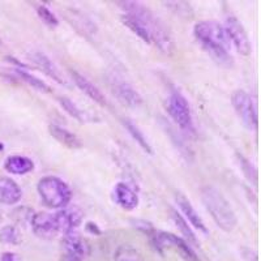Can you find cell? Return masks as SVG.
Listing matches in <instances>:
<instances>
[{
	"mask_svg": "<svg viewBox=\"0 0 261 261\" xmlns=\"http://www.w3.org/2000/svg\"><path fill=\"white\" fill-rule=\"evenodd\" d=\"M48 132H50L51 136L54 139L59 141L60 144H63L64 146L69 149H79L83 146L81 140L79 139L74 134H72L71 130L67 129V128L62 127L59 124H50L48 125Z\"/></svg>",
	"mask_w": 261,
	"mask_h": 261,
	"instance_id": "18",
	"label": "cell"
},
{
	"mask_svg": "<svg viewBox=\"0 0 261 261\" xmlns=\"http://www.w3.org/2000/svg\"><path fill=\"white\" fill-rule=\"evenodd\" d=\"M175 200L179 209H180V212L184 214L186 221H188V222H190L193 227L197 228L199 231L204 232V234H208L209 230L208 227H206V225H205L204 220L200 217V214L197 213V211L193 208V205L191 204L190 200H188L184 195H181V193H176Z\"/></svg>",
	"mask_w": 261,
	"mask_h": 261,
	"instance_id": "13",
	"label": "cell"
},
{
	"mask_svg": "<svg viewBox=\"0 0 261 261\" xmlns=\"http://www.w3.org/2000/svg\"><path fill=\"white\" fill-rule=\"evenodd\" d=\"M115 261H143V257L137 252L136 249L132 248L129 246H122L116 249L115 256H114Z\"/></svg>",
	"mask_w": 261,
	"mask_h": 261,
	"instance_id": "26",
	"label": "cell"
},
{
	"mask_svg": "<svg viewBox=\"0 0 261 261\" xmlns=\"http://www.w3.org/2000/svg\"><path fill=\"white\" fill-rule=\"evenodd\" d=\"M237 157H238V161H239V166H241L242 170H243L246 178L248 179L251 183L257 184V170L255 169V166H253L252 163L249 162L244 155L237 153Z\"/></svg>",
	"mask_w": 261,
	"mask_h": 261,
	"instance_id": "27",
	"label": "cell"
},
{
	"mask_svg": "<svg viewBox=\"0 0 261 261\" xmlns=\"http://www.w3.org/2000/svg\"><path fill=\"white\" fill-rule=\"evenodd\" d=\"M231 103L243 124L251 130L257 129V110L251 94L243 89L235 90L231 95Z\"/></svg>",
	"mask_w": 261,
	"mask_h": 261,
	"instance_id": "8",
	"label": "cell"
},
{
	"mask_svg": "<svg viewBox=\"0 0 261 261\" xmlns=\"http://www.w3.org/2000/svg\"><path fill=\"white\" fill-rule=\"evenodd\" d=\"M120 8L128 15L137 16L140 20L144 21L149 34H150L151 43H154L161 51L166 54H171L174 50V41H172L170 33L162 24V21L154 16L150 9L139 2H116Z\"/></svg>",
	"mask_w": 261,
	"mask_h": 261,
	"instance_id": "2",
	"label": "cell"
},
{
	"mask_svg": "<svg viewBox=\"0 0 261 261\" xmlns=\"http://www.w3.org/2000/svg\"><path fill=\"white\" fill-rule=\"evenodd\" d=\"M30 225H32L34 234L46 241H51L54 238H57L58 234H60L55 214L46 213V212L33 214Z\"/></svg>",
	"mask_w": 261,
	"mask_h": 261,
	"instance_id": "11",
	"label": "cell"
},
{
	"mask_svg": "<svg viewBox=\"0 0 261 261\" xmlns=\"http://www.w3.org/2000/svg\"><path fill=\"white\" fill-rule=\"evenodd\" d=\"M2 221H3V217H2V213H0V223H2Z\"/></svg>",
	"mask_w": 261,
	"mask_h": 261,
	"instance_id": "33",
	"label": "cell"
},
{
	"mask_svg": "<svg viewBox=\"0 0 261 261\" xmlns=\"http://www.w3.org/2000/svg\"><path fill=\"white\" fill-rule=\"evenodd\" d=\"M30 59L36 63V65L38 68H41V71L45 72L48 77H51L53 80H55L59 84H65L64 77H63V73L60 72V69L58 68V65L41 51H36L30 55Z\"/></svg>",
	"mask_w": 261,
	"mask_h": 261,
	"instance_id": "17",
	"label": "cell"
},
{
	"mask_svg": "<svg viewBox=\"0 0 261 261\" xmlns=\"http://www.w3.org/2000/svg\"><path fill=\"white\" fill-rule=\"evenodd\" d=\"M62 243L65 261H83L90 252L89 244L79 234V231L63 235Z\"/></svg>",
	"mask_w": 261,
	"mask_h": 261,
	"instance_id": "10",
	"label": "cell"
},
{
	"mask_svg": "<svg viewBox=\"0 0 261 261\" xmlns=\"http://www.w3.org/2000/svg\"><path fill=\"white\" fill-rule=\"evenodd\" d=\"M12 71L13 73L17 76V79H20L21 81H24L25 84H28V85L34 88V89L39 90V92H45V93L51 92V88L45 83V81L36 77V76H33V74L29 73L25 68H21V67H13Z\"/></svg>",
	"mask_w": 261,
	"mask_h": 261,
	"instance_id": "22",
	"label": "cell"
},
{
	"mask_svg": "<svg viewBox=\"0 0 261 261\" xmlns=\"http://www.w3.org/2000/svg\"><path fill=\"white\" fill-rule=\"evenodd\" d=\"M171 218H172V221L175 222L176 227L180 230L181 234L186 237V239H188V242H192V243L197 244V239H196L195 232H193V230L191 228V226L188 225V222L186 221V218H184V217L181 216L178 211H175V209H171Z\"/></svg>",
	"mask_w": 261,
	"mask_h": 261,
	"instance_id": "24",
	"label": "cell"
},
{
	"mask_svg": "<svg viewBox=\"0 0 261 261\" xmlns=\"http://www.w3.org/2000/svg\"><path fill=\"white\" fill-rule=\"evenodd\" d=\"M223 28H225L228 39H230V42H232V45L235 46L238 53L243 57H248L251 54V50H252V46H251L248 34H247L241 21L238 20L235 16H227Z\"/></svg>",
	"mask_w": 261,
	"mask_h": 261,
	"instance_id": "9",
	"label": "cell"
},
{
	"mask_svg": "<svg viewBox=\"0 0 261 261\" xmlns=\"http://www.w3.org/2000/svg\"><path fill=\"white\" fill-rule=\"evenodd\" d=\"M37 191L43 204L48 208L63 209L71 202V188L59 176L46 175L41 178L37 186Z\"/></svg>",
	"mask_w": 261,
	"mask_h": 261,
	"instance_id": "4",
	"label": "cell"
},
{
	"mask_svg": "<svg viewBox=\"0 0 261 261\" xmlns=\"http://www.w3.org/2000/svg\"><path fill=\"white\" fill-rule=\"evenodd\" d=\"M59 103L60 106L64 109L65 113H68L72 118H74L76 120H79L80 123H88L93 122V116L90 115L88 111L83 110L81 107H79L77 105L74 103L73 101H71L69 98L67 97H59Z\"/></svg>",
	"mask_w": 261,
	"mask_h": 261,
	"instance_id": "21",
	"label": "cell"
},
{
	"mask_svg": "<svg viewBox=\"0 0 261 261\" xmlns=\"http://www.w3.org/2000/svg\"><path fill=\"white\" fill-rule=\"evenodd\" d=\"M22 197L20 186L8 176H0V204H17Z\"/></svg>",
	"mask_w": 261,
	"mask_h": 261,
	"instance_id": "16",
	"label": "cell"
},
{
	"mask_svg": "<svg viewBox=\"0 0 261 261\" xmlns=\"http://www.w3.org/2000/svg\"><path fill=\"white\" fill-rule=\"evenodd\" d=\"M193 34L214 62L226 68L232 67L234 60L230 54L231 42L222 25L217 21H200L193 28Z\"/></svg>",
	"mask_w": 261,
	"mask_h": 261,
	"instance_id": "1",
	"label": "cell"
},
{
	"mask_svg": "<svg viewBox=\"0 0 261 261\" xmlns=\"http://www.w3.org/2000/svg\"><path fill=\"white\" fill-rule=\"evenodd\" d=\"M0 261H22V258L16 252H4L0 256Z\"/></svg>",
	"mask_w": 261,
	"mask_h": 261,
	"instance_id": "30",
	"label": "cell"
},
{
	"mask_svg": "<svg viewBox=\"0 0 261 261\" xmlns=\"http://www.w3.org/2000/svg\"><path fill=\"white\" fill-rule=\"evenodd\" d=\"M130 222H132V226H134V227H136L137 230L143 231L144 234L149 235V237H150V235L155 231V228L153 227V225H151L150 222H148V221L132 220Z\"/></svg>",
	"mask_w": 261,
	"mask_h": 261,
	"instance_id": "29",
	"label": "cell"
},
{
	"mask_svg": "<svg viewBox=\"0 0 261 261\" xmlns=\"http://www.w3.org/2000/svg\"><path fill=\"white\" fill-rule=\"evenodd\" d=\"M123 124H124V127L127 128L128 134L132 136V139H134L135 141L139 144L140 148L143 149L145 153H148V154H153V149H151L150 144H149V141L146 140V137L144 136L143 130H140V128L137 127L135 123H132L130 120H128V119H125L124 122H123Z\"/></svg>",
	"mask_w": 261,
	"mask_h": 261,
	"instance_id": "23",
	"label": "cell"
},
{
	"mask_svg": "<svg viewBox=\"0 0 261 261\" xmlns=\"http://www.w3.org/2000/svg\"><path fill=\"white\" fill-rule=\"evenodd\" d=\"M3 148H4V146H3V144H0V151L3 150Z\"/></svg>",
	"mask_w": 261,
	"mask_h": 261,
	"instance_id": "32",
	"label": "cell"
},
{
	"mask_svg": "<svg viewBox=\"0 0 261 261\" xmlns=\"http://www.w3.org/2000/svg\"><path fill=\"white\" fill-rule=\"evenodd\" d=\"M201 200L216 225L223 231H232L238 223L237 214L223 193L213 186L201 188Z\"/></svg>",
	"mask_w": 261,
	"mask_h": 261,
	"instance_id": "3",
	"label": "cell"
},
{
	"mask_svg": "<svg viewBox=\"0 0 261 261\" xmlns=\"http://www.w3.org/2000/svg\"><path fill=\"white\" fill-rule=\"evenodd\" d=\"M4 169L13 175H25L34 170V162L25 155H11L4 162Z\"/></svg>",
	"mask_w": 261,
	"mask_h": 261,
	"instance_id": "19",
	"label": "cell"
},
{
	"mask_svg": "<svg viewBox=\"0 0 261 261\" xmlns=\"http://www.w3.org/2000/svg\"><path fill=\"white\" fill-rule=\"evenodd\" d=\"M0 45H2V41H0Z\"/></svg>",
	"mask_w": 261,
	"mask_h": 261,
	"instance_id": "34",
	"label": "cell"
},
{
	"mask_svg": "<svg viewBox=\"0 0 261 261\" xmlns=\"http://www.w3.org/2000/svg\"><path fill=\"white\" fill-rule=\"evenodd\" d=\"M166 109L169 115L175 122V124L190 137H196L195 122H193L192 111L187 98L184 97L178 89H171L167 98Z\"/></svg>",
	"mask_w": 261,
	"mask_h": 261,
	"instance_id": "5",
	"label": "cell"
},
{
	"mask_svg": "<svg viewBox=\"0 0 261 261\" xmlns=\"http://www.w3.org/2000/svg\"><path fill=\"white\" fill-rule=\"evenodd\" d=\"M86 230L90 232H93V234H94V232L95 234H101V230H99V228H98V226L93 222L86 223Z\"/></svg>",
	"mask_w": 261,
	"mask_h": 261,
	"instance_id": "31",
	"label": "cell"
},
{
	"mask_svg": "<svg viewBox=\"0 0 261 261\" xmlns=\"http://www.w3.org/2000/svg\"><path fill=\"white\" fill-rule=\"evenodd\" d=\"M107 85L110 88L111 93L118 98V101L124 106L137 109L143 105V97L140 95L136 88L115 72H110L107 74Z\"/></svg>",
	"mask_w": 261,
	"mask_h": 261,
	"instance_id": "6",
	"label": "cell"
},
{
	"mask_svg": "<svg viewBox=\"0 0 261 261\" xmlns=\"http://www.w3.org/2000/svg\"><path fill=\"white\" fill-rule=\"evenodd\" d=\"M150 241L153 246H154V248L160 251V252H162L163 248H175L183 256V258H186L187 261H200L195 251L191 248L190 243L187 241H184L183 238L178 237V235L166 231H157L155 230L150 235Z\"/></svg>",
	"mask_w": 261,
	"mask_h": 261,
	"instance_id": "7",
	"label": "cell"
},
{
	"mask_svg": "<svg viewBox=\"0 0 261 261\" xmlns=\"http://www.w3.org/2000/svg\"><path fill=\"white\" fill-rule=\"evenodd\" d=\"M55 214L60 234L65 235L69 232L77 231L79 226L83 222V212L79 208H63Z\"/></svg>",
	"mask_w": 261,
	"mask_h": 261,
	"instance_id": "12",
	"label": "cell"
},
{
	"mask_svg": "<svg viewBox=\"0 0 261 261\" xmlns=\"http://www.w3.org/2000/svg\"><path fill=\"white\" fill-rule=\"evenodd\" d=\"M122 21H123V24H124L128 29L132 30L137 37H140V38L143 39V41H145L146 43H151L150 34H149L148 29H146L143 20H140L139 17H136V16L134 15L123 13Z\"/></svg>",
	"mask_w": 261,
	"mask_h": 261,
	"instance_id": "20",
	"label": "cell"
},
{
	"mask_svg": "<svg viewBox=\"0 0 261 261\" xmlns=\"http://www.w3.org/2000/svg\"><path fill=\"white\" fill-rule=\"evenodd\" d=\"M37 15H38V17L41 18L47 27L55 28L59 25V18L55 16V13H54L48 7L43 6V4L37 7Z\"/></svg>",
	"mask_w": 261,
	"mask_h": 261,
	"instance_id": "28",
	"label": "cell"
},
{
	"mask_svg": "<svg viewBox=\"0 0 261 261\" xmlns=\"http://www.w3.org/2000/svg\"><path fill=\"white\" fill-rule=\"evenodd\" d=\"M69 73H71L72 80L74 81V84L77 85V88L81 90V92L85 93L88 97L92 98L93 101L99 103L101 106H106L107 105L106 97H105L103 93L101 92V89H98L97 86H95L92 81L88 80L85 76L79 73L77 71H69Z\"/></svg>",
	"mask_w": 261,
	"mask_h": 261,
	"instance_id": "15",
	"label": "cell"
},
{
	"mask_svg": "<svg viewBox=\"0 0 261 261\" xmlns=\"http://www.w3.org/2000/svg\"><path fill=\"white\" fill-rule=\"evenodd\" d=\"M113 196L115 204H118L124 211H134L139 205V196H137V193L128 184L123 183V181L118 183L114 187Z\"/></svg>",
	"mask_w": 261,
	"mask_h": 261,
	"instance_id": "14",
	"label": "cell"
},
{
	"mask_svg": "<svg viewBox=\"0 0 261 261\" xmlns=\"http://www.w3.org/2000/svg\"><path fill=\"white\" fill-rule=\"evenodd\" d=\"M0 242L16 246L21 242V234L18 228L13 225H7L0 228Z\"/></svg>",
	"mask_w": 261,
	"mask_h": 261,
	"instance_id": "25",
	"label": "cell"
}]
</instances>
